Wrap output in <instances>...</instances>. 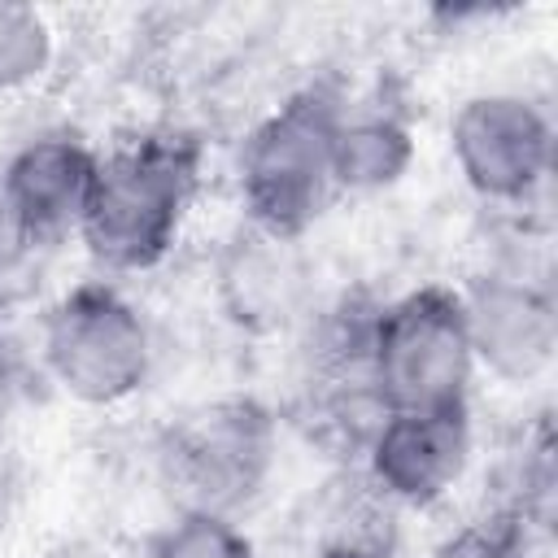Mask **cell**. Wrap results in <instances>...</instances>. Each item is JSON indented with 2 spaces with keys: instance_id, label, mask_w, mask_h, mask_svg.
<instances>
[{
  "instance_id": "cell-11",
  "label": "cell",
  "mask_w": 558,
  "mask_h": 558,
  "mask_svg": "<svg viewBox=\"0 0 558 558\" xmlns=\"http://www.w3.org/2000/svg\"><path fill=\"white\" fill-rule=\"evenodd\" d=\"M57 61V31L44 9L0 0V92L35 87Z\"/></svg>"
},
{
  "instance_id": "cell-6",
  "label": "cell",
  "mask_w": 558,
  "mask_h": 558,
  "mask_svg": "<svg viewBox=\"0 0 558 558\" xmlns=\"http://www.w3.org/2000/svg\"><path fill=\"white\" fill-rule=\"evenodd\" d=\"M449 157L480 201L523 209L554 174V122L523 92H480L449 118Z\"/></svg>"
},
{
  "instance_id": "cell-13",
  "label": "cell",
  "mask_w": 558,
  "mask_h": 558,
  "mask_svg": "<svg viewBox=\"0 0 558 558\" xmlns=\"http://www.w3.org/2000/svg\"><path fill=\"white\" fill-rule=\"evenodd\" d=\"M532 532L506 514H488L480 523H462L458 532L440 536L423 558H527Z\"/></svg>"
},
{
  "instance_id": "cell-7",
  "label": "cell",
  "mask_w": 558,
  "mask_h": 558,
  "mask_svg": "<svg viewBox=\"0 0 558 558\" xmlns=\"http://www.w3.org/2000/svg\"><path fill=\"white\" fill-rule=\"evenodd\" d=\"M471 410H388L362 440L366 488L384 506L427 510L445 501L471 471Z\"/></svg>"
},
{
  "instance_id": "cell-12",
  "label": "cell",
  "mask_w": 558,
  "mask_h": 558,
  "mask_svg": "<svg viewBox=\"0 0 558 558\" xmlns=\"http://www.w3.org/2000/svg\"><path fill=\"white\" fill-rule=\"evenodd\" d=\"M144 558H253V541L235 514L174 510L144 545Z\"/></svg>"
},
{
  "instance_id": "cell-14",
  "label": "cell",
  "mask_w": 558,
  "mask_h": 558,
  "mask_svg": "<svg viewBox=\"0 0 558 558\" xmlns=\"http://www.w3.org/2000/svg\"><path fill=\"white\" fill-rule=\"evenodd\" d=\"M35 248H39V240H35L31 222L22 218L13 192H9V183H4V174H0V283H4L9 275H17V270L31 262Z\"/></svg>"
},
{
  "instance_id": "cell-5",
  "label": "cell",
  "mask_w": 558,
  "mask_h": 558,
  "mask_svg": "<svg viewBox=\"0 0 558 558\" xmlns=\"http://www.w3.org/2000/svg\"><path fill=\"white\" fill-rule=\"evenodd\" d=\"M157 462L174 510L240 514L270 480L275 418L248 397L201 405L166 432Z\"/></svg>"
},
{
  "instance_id": "cell-9",
  "label": "cell",
  "mask_w": 558,
  "mask_h": 558,
  "mask_svg": "<svg viewBox=\"0 0 558 558\" xmlns=\"http://www.w3.org/2000/svg\"><path fill=\"white\" fill-rule=\"evenodd\" d=\"M96 166L100 153L70 131L31 135L0 161V174L39 244L78 235L83 209L96 187Z\"/></svg>"
},
{
  "instance_id": "cell-4",
  "label": "cell",
  "mask_w": 558,
  "mask_h": 558,
  "mask_svg": "<svg viewBox=\"0 0 558 558\" xmlns=\"http://www.w3.org/2000/svg\"><path fill=\"white\" fill-rule=\"evenodd\" d=\"M39 362L65 397L118 405L148 384L153 331L122 288L87 279L48 305L39 323Z\"/></svg>"
},
{
  "instance_id": "cell-3",
  "label": "cell",
  "mask_w": 558,
  "mask_h": 558,
  "mask_svg": "<svg viewBox=\"0 0 558 558\" xmlns=\"http://www.w3.org/2000/svg\"><path fill=\"white\" fill-rule=\"evenodd\" d=\"M475 353L462 323V296L423 283L375 305L366 336V388L388 410H458L471 397Z\"/></svg>"
},
{
  "instance_id": "cell-2",
  "label": "cell",
  "mask_w": 558,
  "mask_h": 558,
  "mask_svg": "<svg viewBox=\"0 0 558 558\" xmlns=\"http://www.w3.org/2000/svg\"><path fill=\"white\" fill-rule=\"evenodd\" d=\"M340 96L310 87L270 109L240 144V205L248 227L270 240H296L331 205V135L340 118Z\"/></svg>"
},
{
  "instance_id": "cell-10",
  "label": "cell",
  "mask_w": 558,
  "mask_h": 558,
  "mask_svg": "<svg viewBox=\"0 0 558 558\" xmlns=\"http://www.w3.org/2000/svg\"><path fill=\"white\" fill-rule=\"evenodd\" d=\"M414 161V135L397 109L384 105H340L331 135V179L336 192H384Z\"/></svg>"
},
{
  "instance_id": "cell-8",
  "label": "cell",
  "mask_w": 558,
  "mask_h": 558,
  "mask_svg": "<svg viewBox=\"0 0 558 558\" xmlns=\"http://www.w3.org/2000/svg\"><path fill=\"white\" fill-rule=\"evenodd\" d=\"M458 296L475 371H488L514 388L549 375L558 353V305L545 279L510 266L475 275Z\"/></svg>"
},
{
  "instance_id": "cell-1",
  "label": "cell",
  "mask_w": 558,
  "mask_h": 558,
  "mask_svg": "<svg viewBox=\"0 0 558 558\" xmlns=\"http://www.w3.org/2000/svg\"><path fill=\"white\" fill-rule=\"evenodd\" d=\"M201 153L187 135L153 131L100 153L96 187L78 222V240L109 275L157 266L196 201Z\"/></svg>"
}]
</instances>
